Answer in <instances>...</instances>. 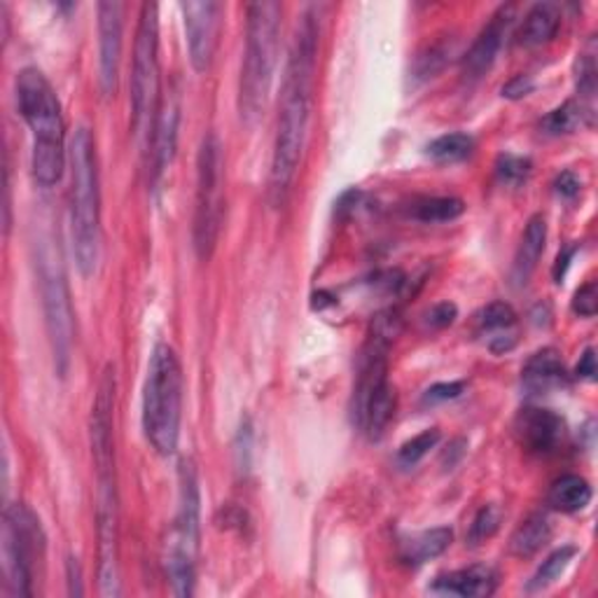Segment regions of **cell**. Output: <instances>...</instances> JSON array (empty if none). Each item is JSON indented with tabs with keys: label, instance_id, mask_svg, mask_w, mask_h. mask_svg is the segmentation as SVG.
I'll list each match as a JSON object with an SVG mask.
<instances>
[{
	"label": "cell",
	"instance_id": "cell-1",
	"mask_svg": "<svg viewBox=\"0 0 598 598\" xmlns=\"http://www.w3.org/2000/svg\"><path fill=\"white\" fill-rule=\"evenodd\" d=\"M316 54H318V17L308 10L297 27L291 59H287L283 99L278 110L274 158L270 192L274 204H283L297 175L300 160L304 152L308 120H312L314 103V78H316Z\"/></svg>",
	"mask_w": 598,
	"mask_h": 598
},
{
	"label": "cell",
	"instance_id": "cell-2",
	"mask_svg": "<svg viewBox=\"0 0 598 598\" xmlns=\"http://www.w3.org/2000/svg\"><path fill=\"white\" fill-rule=\"evenodd\" d=\"M17 103L33 134V179L42 187H52L61 181L65 169V124L61 103L50 80L38 69H24L17 75Z\"/></svg>",
	"mask_w": 598,
	"mask_h": 598
},
{
	"label": "cell",
	"instance_id": "cell-3",
	"mask_svg": "<svg viewBox=\"0 0 598 598\" xmlns=\"http://www.w3.org/2000/svg\"><path fill=\"white\" fill-rule=\"evenodd\" d=\"M71 236L82 276H92L101 257V190L97 145L84 126L71 141Z\"/></svg>",
	"mask_w": 598,
	"mask_h": 598
},
{
	"label": "cell",
	"instance_id": "cell-4",
	"mask_svg": "<svg viewBox=\"0 0 598 598\" xmlns=\"http://www.w3.org/2000/svg\"><path fill=\"white\" fill-rule=\"evenodd\" d=\"M281 17L283 8L278 3H270V0L249 6L246 54H243L239 84V113L241 120L251 126L262 118L272 92L278 61Z\"/></svg>",
	"mask_w": 598,
	"mask_h": 598
},
{
	"label": "cell",
	"instance_id": "cell-5",
	"mask_svg": "<svg viewBox=\"0 0 598 598\" xmlns=\"http://www.w3.org/2000/svg\"><path fill=\"white\" fill-rule=\"evenodd\" d=\"M183 412V372L175 351L158 344L152 351L145 393H143V428L158 454L169 456L179 447Z\"/></svg>",
	"mask_w": 598,
	"mask_h": 598
},
{
	"label": "cell",
	"instance_id": "cell-6",
	"mask_svg": "<svg viewBox=\"0 0 598 598\" xmlns=\"http://www.w3.org/2000/svg\"><path fill=\"white\" fill-rule=\"evenodd\" d=\"M199 479L194 463L185 458L179 470V513L164 545V570L175 596H192L199 554Z\"/></svg>",
	"mask_w": 598,
	"mask_h": 598
},
{
	"label": "cell",
	"instance_id": "cell-7",
	"mask_svg": "<svg viewBox=\"0 0 598 598\" xmlns=\"http://www.w3.org/2000/svg\"><path fill=\"white\" fill-rule=\"evenodd\" d=\"M160 103V8L145 3L139 19L134 61H131V113H134L136 134H145L148 143Z\"/></svg>",
	"mask_w": 598,
	"mask_h": 598
},
{
	"label": "cell",
	"instance_id": "cell-8",
	"mask_svg": "<svg viewBox=\"0 0 598 598\" xmlns=\"http://www.w3.org/2000/svg\"><path fill=\"white\" fill-rule=\"evenodd\" d=\"M225 215V158L215 134H206L196 154V196L192 239L199 260H209L217 246Z\"/></svg>",
	"mask_w": 598,
	"mask_h": 598
},
{
	"label": "cell",
	"instance_id": "cell-9",
	"mask_svg": "<svg viewBox=\"0 0 598 598\" xmlns=\"http://www.w3.org/2000/svg\"><path fill=\"white\" fill-rule=\"evenodd\" d=\"M38 270H40L42 308H45V325H48L50 346L54 356V369L59 376H65L71 369L73 344H75V314L71 304L69 283H65L61 262L50 246H40Z\"/></svg>",
	"mask_w": 598,
	"mask_h": 598
},
{
	"label": "cell",
	"instance_id": "cell-10",
	"mask_svg": "<svg viewBox=\"0 0 598 598\" xmlns=\"http://www.w3.org/2000/svg\"><path fill=\"white\" fill-rule=\"evenodd\" d=\"M40 549L42 534L36 515L24 505H10L3 519V572L8 594H33V559Z\"/></svg>",
	"mask_w": 598,
	"mask_h": 598
},
{
	"label": "cell",
	"instance_id": "cell-11",
	"mask_svg": "<svg viewBox=\"0 0 598 598\" xmlns=\"http://www.w3.org/2000/svg\"><path fill=\"white\" fill-rule=\"evenodd\" d=\"M99 477V580L103 596L120 594V570H118V540H120V513H118V486L115 470L97 473Z\"/></svg>",
	"mask_w": 598,
	"mask_h": 598
},
{
	"label": "cell",
	"instance_id": "cell-12",
	"mask_svg": "<svg viewBox=\"0 0 598 598\" xmlns=\"http://www.w3.org/2000/svg\"><path fill=\"white\" fill-rule=\"evenodd\" d=\"M187 33V50L192 69L196 73H206L213 63L220 31V12L223 6L211 0H187L181 6Z\"/></svg>",
	"mask_w": 598,
	"mask_h": 598
},
{
	"label": "cell",
	"instance_id": "cell-13",
	"mask_svg": "<svg viewBox=\"0 0 598 598\" xmlns=\"http://www.w3.org/2000/svg\"><path fill=\"white\" fill-rule=\"evenodd\" d=\"M115 367L108 365L101 384L97 401L92 407V456L97 473L101 470H115V433H113V418H115Z\"/></svg>",
	"mask_w": 598,
	"mask_h": 598
},
{
	"label": "cell",
	"instance_id": "cell-14",
	"mask_svg": "<svg viewBox=\"0 0 598 598\" xmlns=\"http://www.w3.org/2000/svg\"><path fill=\"white\" fill-rule=\"evenodd\" d=\"M122 3L99 6V80L105 97L115 94L122 59V27H124Z\"/></svg>",
	"mask_w": 598,
	"mask_h": 598
},
{
	"label": "cell",
	"instance_id": "cell-15",
	"mask_svg": "<svg viewBox=\"0 0 598 598\" xmlns=\"http://www.w3.org/2000/svg\"><path fill=\"white\" fill-rule=\"evenodd\" d=\"M515 21V8L513 6H503L494 17L489 24L482 29V33L477 36V40L473 42V48L465 52L463 63H460V73L465 82H477L486 71L491 69L500 48L503 40L513 27Z\"/></svg>",
	"mask_w": 598,
	"mask_h": 598
},
{
	"label": "cell",
	"instance_id": "cell-16",
	"mask_svg": "<svg viewBox=\"0 0 598 598\" xmlns=\"http://www.w3.org/2000/svg\"><path fill=\"white\" fill-rule=\"evenodd\" d=\"M515 430H517L521 447H526L530 454L543 456V454H554L559 449L566 435V424H564V418L559 414H554L551 409L530 407L517 416Z\"/></svg>",
	"mask_w": 598,
	"mask_h": 598
},
{
	"label": "cell",
	"instance_id": "cell-17",
	"mask_svg": "<svg viewBox=\"0 0 598 598\" xmlns=\"http://www.w3.org/2000/svg\"><path fill=\"white\" fill-rule=\"evenodd\" d=\"M179 122H181V105L179 99L169 97L162 99L158 120H154V129L150 136V164H152V181L160 183L164 171L169 169L173 154H175V141H179Z\"/></svg>",
	"mask_w": 598,
	"mask_h": 598
},
{
	"label": "cell",
	"instance_id": "cell-18",
	"mask_svg": "<svg viewBox=\"0 0 598 598\" xmlns=\"http://www.w3.org/2000/svg\"><path fill=\"white\" fill-rule=\"evenodd\" d=\"M477 335L486 337L494 353H507L517 344V314L505 302H491L477 314Z\"/></svg>",
	"mask_w": 598,
	"mask_h": 598
},
{
	"label": "cell",
	"instance_id": "cell-19",
	"mask_svg": "<svg viewBox=\"0 0 598 598\" xmlns=\"http://www.w3.org/2000/svg\"><path fill=\"white\" fill-rule=\"evenodd\" d=\"M524 391L530 395L551 393L568 384V372L561 356L554 348H543L530 356L521 369Z\"/></svg>",
	"mask_w": 598,
	"mask_h": 598
},
{
	"label": "cell",
	"instance_id": "cell-20",
	"mask_svg": "<svg viewBox=\"0 0 598 598\" xmlns=\"http://www.w3.org/2000/svg\"><path fill=\"white\" fill-rule=\"evenodd\" d=\"M545 243H547V220L543 215H534L524 230L513 262V272H509V281L517 287H524L538 270V262L545 253Z\"/></svg>",
	"mask_w": 598,
	"mask_h": 598
},
{
	"label": "cell",
	"instance_id": "cell-21",
	"mask_svg": "<svg viewBox=\"0 0 598 598\" xmlns=\"http://www.w3.org/2000/svg\"><path fill=\"white\" fill-rule=\"evenodd\" d=\"M496 587H498V578L491 568L470 566V568H460L447 575H439L433 585V591L460 596V598H484V596H491Z\"/></svg>",
	"mask_w": 598,
	"mask_h": 598
},
{
	"label": "cell",
	"instance_id": "cell-22",
	"mask_svg": "<svg viewBox=\"0 0 598 598\" xmlns=\"http://www.w3.org/2000/svg\"><path fill=\"white\" fill-rule=\"evenodd\" d=\"M561 27V10L554 3H538L530 8L524 17V24L517 33V42L521 48H540L547 45Z\"/></svg>",
	"mask_w": 598,
	"mask_h": 598
},
{
	"label": "cell",
	"instance_id": "cell-23",
	"mask_svg": "<svg viewBox=\"0 0 598 598\" xmlns=\"http://www.w3.org/2000/svg\"><path fill=\"white\" fill-rule=\"evenodd\" d=\"M591 500V486L580 475H564L557 482H551L547 491V505L557 513H580Z\"/></svg>",
	"mask_w": 598,
	"mask_h": 598
},
{
	"label": "cell",
	"instance_id": "cell-24",
	"mask_svg": "<svg viewBox=\"0 0 598 598\" xmlns=\"http://www.w3.org/2000/svg\"><path fill=\"white\" fill-rule=\"evenodd\" d=\"M452 540H454L452 528L439 526V528L424 530V534H418V536H414L412 540L405 543L403 561L409 564V566H424L430 559L442 557V554L449 549Z\"/></svg>",
	"mask_w": 598,
	"mask_h": 598
},
{
	"label": "cell",
	"instance_id": "cell-25",
	"mask_svg": "<svg viewBox=\"0 0 598 598\" xmlns=\"http://www.w3.org/2000/svg\"><path fill=\"white\" fill-rule=\"evenodd\" d=\"M551 538V526L549 519L540 513L528 515L509 538V549H513L515 557L519 559H528L538 554Z\"/></svg>",
	"mask_w": 598,
	"mask_h": 598
},
{
	"label": "cell",
	"instance_id": "cell-26",
	"mask_svg": "<svg viewBox=\"0 0 598 598\" xmlns=\"http://www.w3.org/2000/svg\"><path fill=\"white\" fill-rule=\"evenodd\" d=\"M454 54V40L449 38H442V40H435L433 45L424 48L416 59H414V65H412V80L414 82H428L433 80L445 65L449 63Z\"/></svg>",
	"mask_w": 598,
	"mask_h": 598
},
{
	"label": "cell",
	"instance_id": "cell-27",
	"mask_svg": "<svg viewBox=\"0 0 598 598\" xmlns=\"http://www.w3.org/2000/svg\"><path fill=\"white\" fill-rule=\"evenodd\" d=\"M463 211H465V204L458 196H428L414 204L412 215L418 220V223L439 225V223H452V220L463 215Z\"/></svg>",
	"mask_w": 598,
	"mask_h": 598
},
{
	"label": "cell",
	"instance_id": "cell-28",
	"mask_svg": "<svg viewBox=\"0 0 598 598\" xmlns=\"http://www.w3.org/2000/svg\"><path fill=\"white\" fill-rule=\"evenodd\" d=\"M473 150H475L473 136L454 131V134L439 136L428 145V158L435 160L437 164H456V162L468 160Z\"/></svg>",
	"mask_w": 598,
	"mask_h": 598
},
{
	"label": "cell",
	"instance_id": "cell-29",
	"mask_svg": "<svg viewBox=\"0 0 598 598\" xmlns=\"http://www.w3.org/2000/svg\"><path fill=\"white\" fill-rule=\"evenodd\" d=\"M591 115V110L585 108L582 103H575V101H568L564 103L561 108L551 110V113L543 120V129L547 131L549 136H561V134H570V131L578 129L585 118Z\"/></svg>",
	"mask_w": 598,
	"mask_h": 598
},
{
	"label": "cell",
	"instance_id": "cell-30",
	"mask_svg": "<svg viewBox=\"0 0 598 598\" xmlns=\"http://www.w3.org/2000/svg\"><path fill=\"white\" fill-rule=\"evenodd\" d=\"M439 430L437 428H428L424 433H418L416 437L407 439L405 445L397 449V463L403 465V468H414V465L426 458L430 454V449H435L439 445Z\"/></svg>",
	"mask_w": 598,
	"mask_h": 598
},
{
	"label": "cell",
	"instance_id": "cell-31",
	"mask_svg": "<svg viewBox=\"0 0 598 598\" xmlns=\"http://www.w3.org/2000/svg\"><path fill=\"white\" fill-rule=\"evenodd\" d=\"M572 557H575V547H561L557 551H551L549 557L543 561V566L538 568L534 582H530V589H543V587L551 585L568 568Z\"/></svg>",
	"mask_w": 598,
	"mask_h": 598
},
{
	"label": "cell",
	"instance_id": "cell-32",
	"mask_svg": "<svg viewBox=\"0 0 598 598\" xmlns=\"http://www.w3.org/2000/svg\"><path fill=\"white\" fill-rule=\"evenodd\" d=\"M496 175L503 185L519 187L521 183L528 181L530 175V162L519 154H500L496 164Z\"/></svg>",
	"mask_w": 598,
	"mask_h": 598
},
{
	"label": "cell",
	"instance_id": "cell-33",
	"mask_svg": "<svg viewBox=\"0 0 598 598\" xmlns=\"http://www.w3.org/2000/svg\"><path fill=\"white\" fill-rule=\"evenodd\" d=\"M500 526V513L496 505H484L477 517L470 524V534H468V543L470 545H482L484 540H489Z\"/></svg>",
	"mask_w": 598,
	"mask_h": 598
},
{
	"label": "cell",
	"instance_id": "cell-34",
	"mask_svg": "<svg viewBox=\"0 0 598 598\" xmlns=\"http://www.w3.org/2000/svg\"><path fill=\"white\" fill-rule=\"evenodd\" d=\"M575 84H578V94L582 99H594V94H596L594 54H578V63H575Z\"/></svg>",
	"mask_w": 598,
	"mask_h": 598
},
{
	"label": "cell",
	"instance_id": "cell-35",
	"mask_svg": "<svg viewBox=\"0 0 598 598\" xmlns=\"http://www.w3.org/2000/svg\"><path fill=\"white\" fill-rule=\"evenodd\" d=\"M572 312L582 318H594L598 312V287L594 281L585 283L572 297Z\"/></svg>",
	"mask_w": 598,
	"mask_h": 598
},
{
	"label": "cell",
	"instance_id": "cell-36",
	"mask_svg": "<svg viewBox=\"0 0 598 598\" xmlns=\"http://www.w3.org/2000/svg\"><path fill=\"white\" fill-rule=\"evenodd\" d=\"M465 384L463 382H449V384H435L426 391L424 403L428 405H437V403H449L456 401V397L463 393Z\"/></svg>",
	"mask_w": 598,
	"mask_h": 598
},
{
	"label": "cell",
	"instance_id": "cell-37",
	"mask_svg": "<svg viewBox=\"0 0 598 598\" xmlns=\"http://www.w3.org/2000/svg\"><path fill=\"white\" fill-rule=\"evenodd\" d=\"M456 316H458L456 304H452V302H439V304H435L430 308V312L426 314V323L430 327H435V330H442V327H449L456 321Z\"/></svg>",
	"mask_w": 598,
	"mask_h": 598
},
{
	"label": "cell",
	"instance_id": "cell-38",
	"mask_svg": "<svg viewBox=\"0 0 598 598\" xmlns=\"http://www.w3.org/2000/svg\"><path fill=\"white\" fill-rule=\"evenodd\" d=\"M580 190H582V183L572 171L559 173L557 181H554V192H557L561 199H575L580 194Z\"/></svg>",
	"mask_w": 598,
	"mask_h": 598
},
{
	"label": "cell",
	"instance_id": "cell-39",
	"mask_svg": "<svg viewBox=\"0 0 598 598\" xmlns=\"http://www.w3.org/2000/svg\"><path fill=\"white\" fill-rule=\"evenodd\" d=\"M530 92H534V80H530L528 75H517V78H513L503 87V97L505 99H524Z\"/></svg>",
	"mask_w": 598,
	"mask_h": 598
},
{
	"label": "cell",
	"instance_id": "cell-40",
	"mask_svg": "<svg viewBox=\"0 0 598 598\" xmlns=\"http://www.w3.org/2000/svg\"><path fill=\"white\" fill-rule=\"evenodd\" d=\"M575 374H578V379H585V382L596 379V353H594V348H587L582 353L578 367H575Z\"/></svg>",
	"mask_w": 598,
	"mask_h": 598
},
{
	"label": "cell",
	"instance_id": "cell-41",
	"mask_svg": "<svg viewBox=\"0 0 598 598\" xmlns=\"http://www.w3.org/2000/svg\"><path fill=\"white\" fill-rule=\"evenodd\" d=\"M65 575H69V594L71 596H82L84 589H82V568L78 564V559H69V564H65Z\"/></svg>",
	"mask_w": 598,
	"mask_h": 598
},
{
	"label": "cell",
	"instance_id": "cell-42",
	"mask_svg": "<svg viewBox=\"0 0 598 598\" xmlns=\"http://www.w3.org/2000/svg\"><path fill=\"white\" fill-rule=\"evenodd\" d=\"M572 253H575V249H568V251L559 253L557 267H554V278H557V283H561V278H564V274H566V270H568V264H570V260H572Z\"/></svg>",
	"mask_w": 598,
	"mask_h": 598
}]
</instances>
